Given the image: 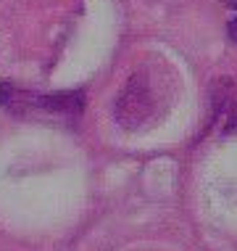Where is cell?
<instances>
[{
	"label": "cell",
	"instance_id": "cell-1",
	"mask_svg": "<svg viewBox=\"0 0 237 251\" xmlns=\"http://www.w3.org/2000/svg\"><path fill=\"white\" fill-rule=\"evenodd\" d=\"M172 96L166 87L164 74H155V69H137L124 85L116 100V119L127 130H145L153 125L158 111L166 108V98Z\"/></svg>",
	"mask_w": 237,
	"mask_h": 251
},
{
	"label": "cell",
	"instance_id": "cell-3",
	"mask_svg": "<svg viewBox=\"0 0 237 251\" xmlns=\"http://www.w3.org/2000/svg\"><path fill=\"white\" fill-rule=\"evenodd\" d=\"M229 8V22H227V32L232 37V43H237V0H224Z\"/></svg>",
	"mask_w": 237,
	"mask_h": 251
},
{
	"label": "cell",
	"instance_id": "cell-2",
	"mask_svg": "<svg viewBox=\"0 0 237 251\" xmlns=\"http://www.w3.org/2000/svg\"><path fill=\"white\" fill-rule=\"evenodd\" d=\"M0 103L16 117L40 122H74L85 108L82 93H32L13 85H0Z\"/></svg>",
	"mask_w": 237,
	"mask_h": 251
}]
</instances>
